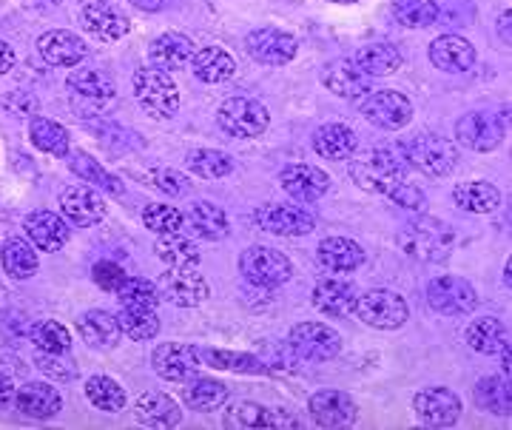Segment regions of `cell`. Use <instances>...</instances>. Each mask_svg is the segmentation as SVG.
I'll return each instance as SVG.
<instances>
[{"label": "cell", "mask_w": 512, "mask_h": 430, "mask_svg": "<svg viewBox=\"0 0 512 430\" xmlns=\"http://www.w3.org/2000/svg\"><path fill=\"white\" fill-rule=\"evenodd\" d=\"M407 157L404 149H367L356 160H350V177L359 188H365L367 194H382L387 197L393 188H399L407 177Z\"/></svg>", "instance_id": "obj_1"}, {"label": "cell", "mask_w": 512, "mask_h": 430, "mask_svg": "<svg viewBox=\"0 0 512 430\" xmlns=\"http://www.w3.org/2000/svg\"><path fill=\"white\" fill-rule=\"evenodd\" d=\"M453 245H456L453 228L436 217H419L404 225V231L399 234V248L416 262H444L453 254Z\"/></svg>", "instance_id": "obj_2"}, {"label": "cell", "mask_w": 512, "mask_h": 430, "mask_svg": "<svg viewBox=\"0 0 512 430\" xmlns=\"http://www.w3.org/2000/svg\"><path fill=\"white\" fill-rule=\"evenodd\" d=\"M134 100L140 109L151 117H171L180 109V92L177 83L163 69H137L134 72Z\"/></svg>", "instance_id": "obj_3"}, {"label": "cell", "mask_w": 512, "mask_h": 430, "mask_svg": "<svg viewBox=\"0 0 512 430\" xmlns=\"http://www.w3.org/2000/svg\"><path fill=\"white\" fill-rule=\"evenodd\" d=\"M407 166H413L427 177H447L456 169L458 149L441 134H416L407 146H404Z\"/></svg>", "instance_id": "obj_4"}, {"label": "cell", "mask_w": 512, "mask_h": 430, "mask_svg": "<svg viewBox=\"0 0 512 430\" xmlns=\"http://www.w3.org/2000/svg\"><path fill=\"white\" fill-rule=\"evenodd\" d=\"M239 271L256 288H276V285H285L293 277L291 260L282 251L268 248V245H251L239 257Z\"/></svg>", "instance_id": "obj_5"}, {"label": "cell", "mask_w": 512, "mask_h": 430, "mask_svg": "<svg viewBox=\"0 0 512 430\" xmlns=\"http://www.w3.org/2000/svg\"><path fill=\"white\" fill-rule=\"evenodd\" d=\"M353 314L362 319L370 328H379V331H393V328H402L407 317H410V308L404 302L402 294L396 291H387V288H373L362 297H356V308Z\"/></svg>", "instance_id": "obj_6"}, {"label": "cell", "mask_w": 512, "mask_h": 430, "mask_svg": "<svg viewBox=\"0 0 512 430\" xmlns=\"http://www.w3.org/2000/svg\"><path fill=\"white\" fill-rule=\"evenodd\" d=\"M217 123L225 134L239 137V140H254L259 134L268 131L271 114L259 103V100H248V97H231L220 106Z\"/></svg>", "instance_id": "obj_7"}, {"label": "cell", "mask_w": 512, "mask_h": 430, "mask_svg": "<svg viewBox=\"0 0 512 430\" xmlns=\"http://www.w3.org/2000/svg\"><path fill=\"white\" fill-rule=\"evenodd\" d=\"M288 348L305 362H328L342 351V337L325 322H299L291 328Z\"/></svg>", "instance_id": "obj_8"}, {"label": "cell", "mask_w": 512, "mask_h": 430, "mask_svg": "<svg viewBox=\"0 0 512 430\" xmlns=\"http://www.w3.org/2000/svg\"><path fill=\"white\" fill-rule=\"evenodd\" d=\"M362 114L367 123H373L376 129L396 131L404 129L413 117V103L402 92L382 89V92H370L362 100Z\"/></svg>", "instance_id": "obj_9"}, {"label": "cell", "mask_w": 512, "mask_h": 430, "mask_svg": "<svg viewBox=\"0 0 512 430\" xmlns=\"http://www.w3.org/2000/svg\"><path fill=\"white\" fill-rule=\"evenodd\" d=\"M427 302L444 317H461L476 308L478 294L476 288L461 277H436L427 285Z\"/></svg>", "instance_id": "obj_10"}, {"label": "cell", "mask_w": 512, "mask_h": 430, "mask_svg": "<svg viewBox=\"0 0 512 430\" xmlns=\"http://www.w3.org/2000/svg\"><path fill=\"white\" fill-rule=\"evenodd\" d=\"M413 411L427 428H453L461 416V399L450 388H424L413 396Z\"/></svg>", "instance_id": "obj_11"}, {"label": "cell", "mask_w": 512, "mask_h": 430, "mask_svg": "<svg viewBox=\"0 0 512 430\" xmlns=\"http://www.w3.org/2000/svg\"><path fill=\"white\" fill-rule=\"evenodd\" d=\"M254 223L259 231H268L276 237H305L311 234L316 223L313 217L299 206H262L254 211Z\"/></svg>", "instance_id": "obj_12"}, {"label": "cell", "mask_w": 512, "mask_h": 430, "mask_svg": "<svg viewBox=\"0 0 512 430\" xmlns=\"http://www.w3.org/2000/svg\"><path fill=\"white\" fill-rule=\"evenodd\" d=\"M154 371L168 379V382H185L191 376L200 374L202 359L194 345H180V342H163L151 354Z\"/></svg>", "instance_id": "obj_13"}, {"label": "cell", "mask_w": 512, "mask_h": 430, "mask_svg": "<svg viewBox=\"0 0 512 430\" xmlns=\"http://www.w3.org/2000/svg\"><path fill=\"white\" fill-rule=\"evenodd\" d=\"M245 49L262 66H285L296 57L299 43L282 29H256L245 38Z\"/></svg>", "instance_id": "obj_14"}, {"label": "cell", "mask_w": 512, "mask_h": 430, "mask_svg": "<svg viewBox=\"0 0 512 430\" xmlns=\"http://www.w3.org/2000/svg\"><path fill=\"white\" fill-rule=\"evenodd\" d=\"M208 282L194 268H171L160 280V297L171 300L180 308H197L208 300Z\"/></svg>", "instance_id": "obj_15"}, {"label": "cell", "mask_w": 512, "mask_h": 430, "mask_svg": "<svg viewBox=\"0 0 512 430\" xmlns=\"http://www.w3.org/2000/svg\"><path fill=\"white\" fill-rule=\"evenodd\" d=\"M456 140L470 151H493L504 140V126L495 114H464L456 123Z\"/></svg>", "instance_id": "obj_16"}, {"label": "cell", "mask_w": 512, "mask_h": 430, "mask_svg": "<svg viewBox=\"0 0 512 430\" xmlns=\"http://www.w3.org/2000/svg\"><path fill=\"white\" fill-rule=\"evenodd\" d=\"M311 416L319 428H350L359 419V408L342 391H319L311 396Z\"/></svg>", "instance_id": "obj_17"}, {"label": "cell", "mask_w": 512, "mask_h": 430, "mask_svg": "<svg viewBox=\"0 0 512 430\" xmlns=\"http://www.w3.org/2000/svg\"><path fill=\"white\" fill-rule=\"evenodd\" d=\"M37 52H40V57H43L49 66L72 69V66H80V63L86 60V43H83V38H77L74 32L52 29V32L40 35V40H37Z\"/></svg>", "instance_id": "obj_18"}, {"label": "cell", "mask_w": 512, "mask_h": 430, "mask_svg": "<svg viewBox=\"0 0 512 430\" xmlns=\"http://www.w3.org/2000/svg\"><path fill=\"white\" fill-rule=\"evenodd\" d=\"M60 211L74 225H94L106 217V200L89 186H69L60 191Z\"/></svg>", "instance_id": "obj_19"}, {"label": "cell", "mask_w": 512, "mask_h": 430, "mask_svg": "<svg viewBox=\"0 0 512 430\" xmlns=\"http://www.w3.org/2000/svg\"><path fill=\"white\" fill-rule=\"evenodd\" d=\"M279 186L285 194H291L299 203H316L325 191L330 188V177L316 166H305V163H293L279 174Z\"/></svg>", "instance_id": "obj_20"}, {"label": "cell", "mask_w": 512, "mask_h": 430, "mask_svg": "<svg viewBox=\"0 0 512 430\" xmlns=\"http://www.w3.org/2000/svg\"><path fill=\"white\" fill-rule=\"evenodd\" d=\"M225 425L228 428H299V419H293L291 413L265 408L256 402H237L225 411Z\"/></svg>", "instance_id": "obj_21"}, {"label": "cell", "mask_w": 512, "mask_h": 430, "mask_svg": "<svg viewBox=\"0 0 512 430\" xmlns=\"http://www.w3.org/2000/svg\"><path fill=\"white\" fill-rule=\"evenodd\" d=\"M322 83H325L336 97H345V100H365L367 94L373 92V80H370L353 60H336V63H328L325 72H322Z\"/></svg>", "instance_id": "obj_22"}, {"label": "cell", "mask_w": 512, "mask_h": 430, "mask_svg": "<svg viewBox=\"0 0 512 430\" xmlns=\"http://www.w3.org/2000/svg\"><path fill=\"white\" fill-rule=\"evenodd\" d=\"M430 60L433 66L447 72V75H461L470 72L476 63V49L470 40H464L461 35H441L430 43Z\"/></svg>", "instance_id": "obj_23"}, {"label": "cell", "mask_w": 512, "mask_h": 430, "mask_svg": "<svg viewBox=\"0 0 512 430\" xmlns=\"http://www.w3.org/2000/svg\"><path fill=\"white\" fill-rule=\"evenodd\" d=\"M23 228H26L29 243L40 251H49V254H55L69 243V225L55 211H32Z\"/></svg>", "instance_id": "obj_24"}, {"label": "cell", "mask_w": 512, "mask_h": 430, "mask_svg": "<svg viewBox=\"0 0 512 430\" xmlns=\"http://www.w3.org/2000/svg\"><path fill=\"white\" fill-rule=\"evenodd\" d=\"M80 20H83L86 32H92L97 40H120L131 32V23H128L126 15L120 9H114L111 3H103V0L86 3L80 12Z\"/></svg>", "instance_id": "obj_25"}, {"label": "cell", "mask_w": 512, "mask_h": 430, "mask_svg": "<svg viewBox=\"0 0 512 430\" xmlns=\"http://www.w3.org/2000/svg\"><path fill=\"white\" fill-rule=\"evenodd\" d=\"M356 297L359 294H356L353 282L328 277V280L316 282V288H313V308L325 317H350L356 308Z\"/></svg>", "instance_id": "obj_26"}, {"label": "cell", "mask_w": 512, "mask_h": 430, "mask_svg": "<svg viewBox=\"0 0 512 430\" xmlns=\"http://www.w3.org/2000/svg\"><path fill=\"white\" fill-rule=\"evenodd\" d=\"M134 416L137 422H143L146 428H177L183 422V411L180 405L160 391H148L137 396L134 402Z\"/></svg>", "instance_id": "obj_27"}, {"label": "cell", "mask_w": 512, "mask_h": 430, "mask_svg": "<svg viewBox=\"0 0 512 430\" xmlns=\"http://www.w3.org/2000/svg\"><path fill=\"white\" fill-rule=\"evenodd\" d=\"M316 260L330 274H348L365 262V251H362V245L353 243L348 237H328L316 248Z\"/></svg>", "instance_id": "obj_28"}, {"label": "cell", "mask_w": 512, "mask_h": 430, "mask_svg": "<svg viewBox=\"0 0 512 430\" xmlns=\"http://www.w3.org/2000/svg\"><path fill=\"white\" fill-rule=\"evenodd\" d=\"M18 411L29 419H52L63 408V396L46 382H29L15 393Z\"/></svg>", "instance_id": "obj_29"}, {"label": "cell", "mask_w": 512, "mask_h": 430, "mask_svg": "<svg viewBox=\"0 0 512 430\" xmlns=\"http://www.w3.org/2000/svg\"><path fill=\"white\" fill-rule=\"evenodd\" d=\"M464 337H467V345H470L473 351H478V354L495 356L501 354L504 348H510V331H507V325H504L501 319L495 317L473 319V322L467 325Z\"/></svg>", "instance_id": "obj_30"}, {"label": "cell", "mask_w": 512, "mask_h": 430, "mask_svg": "<svg viewBox=\"0 0 512 430\" xmlns=\"http://www.w3.org/2000/svg\"><path fill=\"white\" fill-rule=\"evenodd\" d=\"M191 55H194V43L180 32H165L148 46V57H151L154 69H163V72L183 69Z\"/></svg>", "instance_id": "obj_31"}, {"label": "cell", "mask_w": 512, "mask_h": 430, "mask_svg": "<svg viewBox=\"0 0 512 430\" xmlns=\"http://www.w3.org/2000/svg\"><path fill=\"white\" fill-rule=\"evenodd\" d=\"M183 399L191 411H220L228 402V385L220 379H211V376H191V379H185Z\"/></svg>", "instance_id": "obj_32"}, {"label": "cell", "mask_w": 512, "mask_h": 430, "mask_svg": "<svg viewBox=\"0 0 512 430\" xmlns=\"http://www.w3.org/2000/svg\"><path fill=\"white\" fill-rule=\"evenodd\" d=\"M191 69L202 83H225L234 77L237 63L220 46H202V49H194V55H191Z\"/></svg>", "instance_id": "obj_33"}, {"label": "cell", "mask_w": 512, "mask_h": 430, "mask_svg": "<svg viewBox=\"0 0 512 430\" xmlns=\"http://www.w3.org/2000/svg\"><path fill=\"white\" fill-rule=\"evenodd\" d=\"M313 149L325 160H348L359 149V140L348 126L342 123H328L313 134Z\"/></svg>", "instance_id": "obj_34"}, {"label": "cell", "mask_w": 512, "mask_h": 430, "mask_svg": "<svg viewBox=\"0 0 512 430\" xmlns=\"http://www.w3.org/2000/svg\"><path fill=\"white\" fill-rule=\"evenodd\" d=\"M353 63L367 77H387L402 66V52L393 43H365V46H359Z\"/></svg>", "instance_id": "obj_35"}, {"label": "cell", "mask_w": 512, "mask_h": 430, "mask_svg": "<svg viewBox=\"0 0 512 430\" xmlns=\"http://www.w3.org/2000/svg\"><path fill=\"white\" fill-rule=\"evenodd\" d=\"M154 251L168 268H197V262H200V245L183 237V231L160 234L154 243Z\"/></svg>", "instance_id": "obj_36"}, {"label": "cell", "mask_w": 512, "mask_h": 430, "mask_svg": "<svg viewBox=\"0 0 512 430\" xmlns=\"http://www.w3.org/2000/svg\"><path fill=\"white\" fill-rule=\"evenodd\" d=\"M453 203H456L461 211H470V214H490L501 203V191L493 186V183H484V180H476V183H458L453 188Z\"/></svg>", "instance_id": "obj_37"}, {"label": "cell", "mask_w": 512, "mask_h": 430, "mask_svg": "<svg viewBox=\"0 0 512 430\" xmlns=\"http://www.w3.org/2000/svg\"><path fill=\"white\" fill-rule=\"evenodd\" d=\"M183 217L200 237L211 240V243H217V240H222V237L228 234V214H225L220 206L208 203V200L194 203V206L188 208V214H183Z\"/></svg>", "instance_id": "obj_38"}, {"label": "cell", "mask_w": 512, "mask_h": 430, "mask_svg": "<svg viewBox=\"0 0 512 430\" xmlns=\"http://www.w3.org/2000/svg\"><path fill=\"white\" fill-rule=\"evenodd\" d=\"M77 331L94 348H111L120 339L117 317L109 314V311H89V314H83V317L77 319Z\"/></svg>", "instance_id": "obj_39"}, {"label": "cell", "mask_w": 512, "mask_h": 430, "mask_svg": "<svg viewBox=\"0 0 512 430\" xmlns=\"http://www.w3.org/2000/svg\"><path fill=\"white\" fill-rule=\"evenodd\" d=\"M0 257H3V271H6L12 280H29V277H35L37 265H40L35 245L20 240V237L6 240Z\"/></svg>", "instance_id": "obj_40"}, {"label": "cell", "mask_w": 512, "mask_h": 430, "mask_svg": "<svg viewBox=\"0 0 512 430\" xmlns=\"http://www.w3.org/2000/svg\"><path fill=\"white\" fill-rule=\"evenodd\" d=\"M200 359L208 368L217 371H234V374H268V365L251 354H234V351H220V348H197Z\"/></svg>", "instance_id": "obj_41"}, {"label": "cell", "mask_w": 512, "mask_h": 430, "mask_svg": "<svg viewBox=\"0 0 512 430\" xmlns=\"http://www.w3.org/2000/svg\"><path fill=\"white\" fill-rule=\"evenodd\" d=\"M69 89L77 97H86V100H111L117 94V83L114 77L100 72V69H74L69 75Z\"/></svg>", "instance_id": "obj_42"}, {"label": "cell", "mask_w": 512, "mask_h": 430, "mask_svg": "<svg viewBox=\"0 0 512 430\" xmlns=\"http://www.w3.org/2000/svg\"><path fill=\"white\" fill-rule=\"evenodd\" d=\"M69 169L80 177V180H86V183H92V186L103 188V191H109V194H123V183H120V177H114L111 171H106L94 157H89L86 151H72L69 154Z\"/></svg>", "instance_id": "obj_43"}, {"label": "cell", "mask_w": 512, "mask_h": 430, "mask_svg": "<svg viewBox=\"0 0 512 430\" xmlns=\"http://www.w3.org/2000/svg\"><path fill=\"white\" fill-rule=\"evenodd\" d=\"M29 137L37 149L55 157H66L69 154V131L63 129L60 123L49 120V117H35L29 126Z\"/></svg>", "instance_id": "obj_44"}, {"label": "cell", "mask_w": 512, "mask_h": 430, "mask_svg": "<svg viewBox=\"0 0 512 430\" xmlns=\"http://www.w3.org/2000/svg\"><path fill=\"white\" fill-rule=\"evenodd\" d=\"M114 294H117L123 308H146V311H154L163 300L160 288L151 280H143V277H126Z\"/></svg>", "instance_id": "obj_45"}, {"label": "cell", "mask_w": 512, "mask_h": 430, "mask_svg": "<svg viewBox=\"0 0 512 430\" xmlns=\"http://www.w3.org/2000/svg\"><path fill=\"white\" fill-rule=\"evenodd\" d=\"M86 396H89V402H92L94 408H100V411L106 413L123 411L128 402L126 391H123L120 382H114L111 376H92V379L86 382Z\"/></svg>", "instance_id": "obj_46"}, {"label": "cell", "mask_w": 512, "mask_h": 430, "mask_svg": "<svg viewBox=\"0 0 512 430\" xmlns=\"http://www.w3.org/2000/svg\"><path fill=\"white\" fill-rule=\"evenodd\" d=\"M185 163H188V171L202 177V180H220V177H228L234 171V160L225 151L217 149L191 151Z\"/></svg>", "instance_id": "obj_47"}, {"label": "cell", "mask_w": 512, "mask_h": 430, "mask_svg": "<svg viewBox=\"0 0 512 430\" xmlns=\"http://www.w3.org/2000/svg\"><path fill=\"white\" fill-rule=\"evenodd\" d=\"M436 15H439L436 0H393V18L407 29L436 26Z\"/></svg>", "instance_id": "obj_48"}, {"label": "cell", "mask_w": 512, "mask_h": 430, "mask_svg": "<svg viewBox=\"0 0 512 430\" xmlns=\"http://www.w3.org/2000/svg\"><path fill=\"white\" fill-rule=\"evenodd\" d=\"M117 325H120V334L137 339V342H146L160 334V319L146 308H123L117 314Z\"/></svg>", "instance_id": "obj_49"}, {"label": "cell", "mask_w": 512, "mask_h": 430, "mask_svg": "<svg viewBox=\"0 0 512 430\" xmlns=\"http://www.w3.org/2000/svg\"><path fill=\"white\" fill-rule=\"evenodd\" d=\"M473 399L481 411L498 413V416H507L510 413V388L507 382L495 379V376H484L473 391Z\"/></svg>", "instance_id": "obj_50"}, {"label": "cell", "mask_w": 512, "mask_h": 430, "mask_svg": "<svg viewBox=\"0 0 512 430\" xmlns=\"http://www.w3.org/2000/svg\"><path fill=\"white\" fill-rule=\"evenodd\" d=\"M29 339L37 345V351H69L72 337L69 331L55 319H40L29 328Z\"/></svg>", "instance_id": "obj_51"}, {"label": "cell", "mask_w": 512, "mask_h": 430, "mask_svg": "<svg viewBox=\"0 0 512 430\" xmlns=\"http://www.w3.org/2000/svg\"><path fill=\"white\" fill-rule=\"evenodd\" d=\"M35 365L40 374H46L55 382H72L77 376V365L69 351H37Z\"/></svg>", "instance_id": "obj_52"}, {"label": "cell", "mask_w": 512, "mask_h": 430, "mask_svg": "<svg viewBox=\"0 0 512 430\" xmlns=\"http://www.w3.org/2000/svg\"><path fill=\"white\" fill-rule=\"evenodd\" d=\"M143 223L154 234H177V231H183L185 217L171 206H148L143 211Z\"/></svg>", "instance_id": "obj_53"}, {"label": "cell", "mask_w": 512, "mask_h": 430, "mask_svg": "<svg viewBox=\"0 0 512 430\" xmlns=\"http://www.w3.org/2000/svg\"><path fill=\"white\" fill-rule=\"evenodd\" d=\"M473 20H476V6L470 0H444L439 6V15H436V23H444L450 29L473 26Z\"/></svg>", "instance_id": "obj_54"}, {"label": "cell", "mask_w": 512, "mask_h": 430, "mask_svg": "<svg viewBox=\"0 0 512 430\" xmlns=\"http://www.w3.org/2000/svg\"><path fill=\"white\" fill-rule=\"evenodd\" d=\"M151 180H154V186L160 188V191H165L168 197H185V194L191 191L188 177L174 169H157L151 174Z\"/></svg>", "instance_id": "obj_55"}, {"label": "cell", "mask_w": 512, "mask_h": 430, "mask_svg": "<svg viewBox=\"0 0 512 430\" xmlns=\"http://www.w3.org/2000/svg\"><path fill=\"white\" fill-rule=\"evenodd\" d=\"M92 277L103 291H111V294H114V291L123 285V280H126V271H123L117 262L103 260V262H97V265L92 268Z\"/></svg>", "instance_id": "obj_56"}, {"label": "cell", "mask_w": 512, "mask_h": 430, "mask_svg": "<svg viewBox=\"0 0 512 430\" xmlns=\"http://www.w3.org/2000/svg\"><path fill=\"white\" fill-rule=\"evenodd\" d=\"M387 197L399 208H407V211H416V208L424 206V194L416 186H410V183H402L399 188H393Z\"/></svg>", "instance_id": "obj_57"}, {"label": "cell", "mask_w": 512, "mask_h": 430, "mask_svg": "<svg viewBox=\"0 0 512 430\" xmlns=\"http://www.w3.org/2000/svg\"><path fill=\"white\" fill-rule=\"evenodd\" d=\"M15 63H18V55H15V49L6 43V40H0V75H6V72H12L15 69Z\"/></svg>", "instance_id": "obj_58"}, {"label": "cell", "mask_w": 512, "mask_h": 430, "mask_svg": "<svg viewBox=\"0 0 512 430\" xmlns=\"http://www.w3.org/2000/svg\"><path fill=\"white\" fill-rule=\"evenodd\" d=\"M15 402V382L6 374H0V408H9Z\"/></svg>", "instance_id": "obj_59"}, {"label": "cell", "mask_w": 512, "mask_h": 430, "mask_svg": "<svg viewBox=\"0 0 512 430\" xmlns=\"http://www.w3.org/2000/svg\"><path fill=\"white\" fill-rule=\"evenodd\" d=\"M128 3L143 12H163L165 6H171V0H128Z\"/></svg>", "instance_id": "obj_60"}, {"label": "cell", "mask_w": 512, "mask_h": 430, "mask_svg": "<svg viewBox=\"0 0 512 430\" xmlns=\"http://www.w3.org/2000/svg\"><path fill=\"white\" fill-rule=\"evenodd\" d=\"M501 38H504V43H510V12L501 15Z\"/></svg>", "instance_id": "obj_61"}, {"label": "cell", "mask_w": 512, "mask_h": 430, "mask_svg": "<svg viewBox=\"0 0 512 430\" xmlns=\"http://www.w3.org/2000/svg\"><path fill=\"white\" fill-rule=\"evenodd\" d=\"M330 3H356V0H330Z\"/></svg>", "instance_id": "obj_62"}]
</instances>
